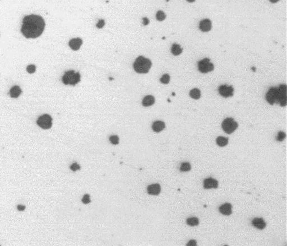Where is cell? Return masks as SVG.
Here are the masks:
<instances>
[{
	"mask_svg": "<svg viewBox=\"0 0 287 246\" xmlns=\"http://www.w3.org/2000/svg\"><path fill=\"white\" fill-rule=\"evenodd\" d=\"M45 28V21L41 17L31 15L23 19L21 32L27 38H35L42 34Z\"/></svg>",
	"mask_w": 287,
	"mask_h": 246,
	"instance_id": "obj_1",
	"label": "cell"
},
{
	"mask_svg": "<svg viewBox=\"0 0 287 246\" xmlns=\"http://www.w3.org/2000/svg\"><path fill=\"white\" fill-rule=\"evenodd\" d=\"M151 62L149 59L143 56H139L136 58L133 64L135 70L140 74L147 73L151 69Z\"/></svg>",
	"mask_w": 287,
	"mask_h": 246,
	"instance_id": "obj_2",
	"label": "cell"
},
{
	"mask_svg": "<svg viewBox=\"0 0 287 246\" xmlns=\"http://www.w3.org/2000/svg\"><path fill=\"white\" fill-rule=\"evenodd\" d=\"M80 74L75 73L74 70H70L65 73L62 77V82L65 85L75 86L80 81Z\"/></svg>",
	"mask_w": 287,
	"mask_h": 246,
	"instance_id": "obj_3",
	"label": "cell"
},
{
	"mask_svg": "<svg viewBox=\"0 0 287 246\" xmlns=\"http://www.w3.org/2000/svg\"><path fill=\"white\" fill-rule=\"evenodd\" d=\"M222 127L226 133L232 134L237 129L238 124L232 117H228L223 121Z\"/></svg>",
	"mask_w": 287,
	"mask_h": 246,
	"instance_id": "obj_4",
	"label": "cell"
},
{
	"mask_svg": "<svg viewBox=\"0 0 287 246\" xmlns=\"http://www.w3.org/2000/svg\"><path fill=\"white\" fill-rule=\"evenodd\" d=\"M198 70L202 73H208L214 70V66L210 62V59L205 58L198 62Z\"/></svg>",
	"mask_w": 287,
	"mask_h": 246,
	"instance_id": "obj_5",
	"label": "cell"
},
{
	"mask_svg": "<svg viewBox=\"0 0 287 246\" xmlns=\"http://www.w3.org/2000/svg\"><path fill=\"white\" fill-rule=\"evenodd\" d=\"M37 123L38 126L43 129H50L52 125V117L48 114H45L38 118Z\"/></svg>",
	"mask_w": 287,
	"mask_h": 246,
	"instance_id": "obj_6",
	"label": "cell"
},
{
	"mask_svg": "<svg viewBox=\"0 0 287 246\" xmlns=\"http://www.w3.org/2000/svg\"><path fill=\"white\" fill-rule=\"evenodd\" d=\"M267 102L273 105L278 103V87H271L266 95Z\"/></svg>",
	"mask_w": 287,
	"mask_h": 246,
	"instance_id": "obj_7",
	"label": "cell"
},
{
	"mask_svg": "<svg viewBox=\"0 0 287 246\" xmlns=\"http://www.w3.org/2000/svg\"><path fill=\"white\" fill-rule=\"evenodd\" d=\"M278 89V103L282 107H285L287 105V86L285 84H281Z\"/></svg>",
	"mask_w": 287,
	"mask_h": 246,
	"instance_id": "obj_8",
	"label": "cell"
},
{
	"mask_svg": "<svg viewBox=\"0 0 287 246\" xmlns=\"http://www.w3.org/2000/svg\"><path fill=\"white\" fill-rule=\"evenodd\" d=\"M218 91L220 96L224 98H228L233 95L234 88H233L232 86L223 84L219 87Z\"/></svg>",
	"mask_w": 287,
	"mask_h": 246,
	"instance_id": "obj_9",
	"label": "cell"
},
{
	"mask_svg": "<svg viewBox=\"0 0 287 246\" xmlns=\"http://www.w3.org/2000/svg\"><path fill=\"white\" fill-rule=\"evenodd\" d=\"M218 181L212 178H207L204 181V188L206 189L217 188L218 187Z\"/></svg>",
	"mask_w": 287,
	"mask_h": 246,
	"instance_id": "obj_10",
	"label": "cell"
},
{
	"mask_svg": "<svg viewBox=\"0 0 287 246\" xmlns=\"http://www.w3.org/2000/svg\"><path fill=\"white\" fill-rule=\"evenodd\" d=\"M232 206L229 203H226L221 205L219 208V212L224 215L229 216L232 213Z\"/></svg>",
	"mask_w": 287,
	"mask_h": 246,
	"instance_id": "obj_11",
	"label": "cell"
},
{
	"mask_svg": "<svg viewBox=\"0 0 287 246\" xmlns=\"http://www.w3.org/2000/svg\"><path fill=\"white\" fill-rule=\"evenodd\" d=\"M212 21L207 19L201 21L199 24V28L203 32H209L212 29Z\"/></svg>",
	"mask_w": 287,
	"mask_h": 246,
	"instance_id": "obj_12",
	"label": "cell"
},
{
	"mask_svg": "<svg viewBox=\"0 0 287 246\" xmlns=\"http://www.w3.org/2000/svg\"><path fill=\"white\" fill-rule=\"evenodd\" d=\"M82 44V39L77 38H74L69 42V46L72 50L74 51H77L80 48Z\"/></svg>",
	"mask_w": 287,
	"mask_h": 246,
	"instance_id": "obj_13",
	"label": "cell"
},
{
	"mask_svg": "<svg viewBox=\"0 0 287 246\" xmlns=\"http://www.w3.org/2000/svg\"><path fill=\"white\" fill-rule=\"evenodd\" d=\"M147 191L149 195L157 196L161 193V186L159 184L150 185L147 187Z\"/></svg>",
	"mask_w": 287,
	"mask_h": 246,
	"instance_id": "obj_14",
	"label": "cell"
},
{
	"mask_svg": "<svg viewBox=\"0 0 287 246\" xmlns=\"http://www.w3.org/2000/svg\"><path fill=\"white\" fill-rule=\"evenodd\" d=\"M252 224L253 226H255V228L260 230H263L267 226L266 222H265V221L263 220V218H257L253 219V220L252 221Z\"/></svg>",
	"mask_w": 287,
	"mask_h": 246,
	"instance_id": "obj_15",
	"label": "cell"
},
{
	"mask_svg": "<svg viewBox=\"0 0 287 246\" xmlns=\"http://www.w3.org/2000/svg\"><path fill=\"white\" fill-rule=\"evenodd\" d=\"M165 127V123L162 121H156L152 125V129L155 132L159 133L164 129Z\"/></svg>",
	"mask_w": 287,
	"mask_h": 246,
	"instance_id": "obj_16",
	"label": "cell"
},
{
	"mask_svg": "<svg viewBox=\"0 0 287 246\" xmlns=\"http://www.w3.org/2000/svg\"><path fill=\"white\" fill-rule=\"evenodd\" d=\"M22 91L20 88L17 86L13 87L10 90V95L11 98H17L20 95Z\"/></svg>",
	"mask_w": 287,
	"mask_h": 246,
	"instance_id": "obj_17",
	"label": "cell"
},
{
	"mask_svg": "<svg viewBox=\"0 0 287 246\" xmlns=\"http://www.w3.org/2000/svg\"><path fill=\"white\" fill-rule=\"evenodd\" d=\"M155 102V98L153 96L149 95L144 97L142 105L144 107H149L151 106Z\"/></svg>",
	"mask_w": 287,
	"mask_h": 246,
	"instance_id": "obj_18",
	"label": "cell"
},
{
	"mask_svg": "<svg viewBox=\"0 0 287 246\" xmlns=\"http://www.w3.org/2000/svg\"><path fill=\"white\" fill-rule=\"evenodd\" d=\"M229 142V139L226 137L220 136L216 138V142L219 147H224L227 146Z\"/></svg>",
	"mask_w": 287,
	"mask_h": 246,
	"instance_id": "obj_19",
	"label": "cell"
},
{
	"mask_svg": "<svg viewBox=\"0 0 287 246\" xmlns=\"http://www.w3.org/2000/svg\"><path fill=\"white\" fill-rule=\"evenodd\" d=\"M183 49L181 48L180 45H178L176 43H174L172 45L171 48V52L173 55L174 56H178L181 54Z\"/></svg>",
	"mask_w": 287,
	"mask_h": 246,
	"instance_id": "obj_20",
	"label": "cell"
},
{
	"mask_svg": "<svg viewBox=\"0 0 287 246\" xmlns=\"http://www.w3.org/2000/svg\"><path fill=\"white\" fill-rule=\"evenodd\" d=\"M190 96L192 99H198L201 97V92L198 88H194L190 91Z\"/></svg>",
	"mask_w": 287,
	"mask_h": 246,
	"instance_id": "obj_21",
	"label": "cell"
},
{
	"mask_svg": "<svg viewBox=\"0 0 287 246\" xmlns=\"http://www.w3.org/2000/svg\"><path fill=\"white\" fill-rule=\"evenodd\" d=\"M186 222L188 226H198L199 224V220L198 218L196 217H192L187 219Z\"/></svg>",
	"mask_w": 287,
	"mask_h": 246,
	"instance_id": "obj_22",
	"label": "cell"
},
{
	"mask_svg": "<svg viewBox=\"0 0 287 246\" xmlns=\"http://www.w3.org/2000/svg\"><path fill=\"white\" fill-rule=\"evenodd\" d=\"M191 169V166L189 162H183L180 166V171L182 172H186L190 171Z\"/></svg>",
	"mask_w": 287,
	"mask_h": 246,
	"instance_id": "obj_23",
	"label": "cell"
},
{
	"mask_svg": "<svg viewBox=\"0 0 287 246\" xmlns=\"http://www.w3.org/2000/svg\"><path fill=\"white\" fill-rule=\"evenodd\" d=\"M156 18L158 20L162 21L165 20V19L166 18V15L164 14L163 11L161 10L158 11L156 14Z\"/></svg>",
	"mask_w": 287,
	"mask_h": 246,
	"instance_id": "obj_24",
	"label": "cell"
},
{
	"mask_svg": "<svg viewBox=\"0 0 287 246\" xmlns=\"http://www.w3.org/2000/svg\"><path fill=\"white\" fill-rule=\"evenodd\" d=\"M160 81H161L162 83L164 84H168L169 83V81H170V76L167 74H164L161 77Z\"/></svg>",
	"mask_w": 287,
	"mask_h": 246,
	"instance_id": "obj_25",
	"label": "cell"
},
{
	"mask_svg": "<svg viewBox=\"0 0 287 246\" xmlns=\"http://www.w3.org/2000/svg\"><path fill=\"white\" fill-rule=\"evenodd\" d=\"M285 137H286V134L285 133L283 132L280 131L279 132H278L277 137H276V140H277V141L282 142L283 140H284Z\"/></svg>",
	"mask_w": 287,
	"mask_h": 246,
	"instance_id": "obj_26",
	"label": "cell"
},
{
	"mask_svg": "<svg viewBox=\"0 0 287 246\" xmlns=\"http://www.w3.org/2000/svg\"><path fill=\"white\" fill-rule=\"evenodd\" d=\"M110 141L111 144L117 145L119 144V138L117 136H112L110 137Z\"/></svg>",
	"mask_w": 287,
	"mask_h": 246,
	"instance_id": "obj_27",
	"label": "cell"
},
{
	"mask_svg": "<svg viewBox=\"0 0 287 246\" xmlns=\"http://www.w3.org/2000/svg\"><path fill=\"white\" fill-rule=\"evenodd\" d=\"M36 70V67L34 65H30L27 66V72L30 73V74H33L34 72H35Z\"/></svg>",
	"mask_w": 287,
	"mask_h": 246,
	"instance_id": "obj_28",
	"label": "cell"
},
{
	"mask_svg": "<svg viewBox=\"0 0 287 246\" xmlns=\"http://www.w3.org/2000/svg\"><path fill=\"white\" fill-rule=\"evenodd\" d=\"M82 202L85 204H88L90 202V198L89 195H85L82 198Z\"/></svg>",
	"mask_w": 287,
	"mask_h": 246,
	"instance_id": "obj_29",
	"label": "cell"
},
{
	"mask_svg": "<svg viewBox=\"0 0 287 246\" xmlns=\"http://www.w3.org/2000/svg\"><path fill=\"white\" fill-rule=\"evenodd\" d=\"M70 169L73 171H75L76 170H80V166L77 163H74V164H73L71 165Z\"/></svg>",
	"mask_w": 287,
	"mask_h": 246,
	"instance_id": "obj_30",
	"label": "cell"
},
{
	"mask_svg": "<svg viewBox=\"0 0 287 246\" xmlns=\"http://www.w3.org/2000/svg\"><path fill=\"white\" fill-rule=\"evenodd\" d=\"M104 25H105V21L104 20H99L98 23L96 25V26L98 29H101L104 26Z\"/></svg>",
	"mask_w": 287,
	"mask_h": 246,
	"instance_id": "obj_31",
	"label": "cell"
},
{
	"mask_svg": "<svg viewBox=\"0 0 287 246\" xmlns=\"http://www.w3.org/2000/svg\"><path fill=\"white\" fill-rule=\"evenodd\" d=\"M187 246H197V242L195 240H190L188 243L187 244Z\"/></svg>",
	"mask_w": 287,
	"mask_h": 246,
	"instance_id": "obj_32",
	"label": "cell"
},
{
	"mask_svg": "<svg viewBox=\"0 0 287 246\" xmlns=\"http://www.w3.org/2000/svg\"><path fill=\"white\" fill-rule=\"evenodd\" d=\"M143 23L145 26L149 24V20L147 19V17H143Z\"/></svg>",
	"mask_w": 287,
	"mask_h": 246,
	"instance_id": "obj_33",
	"label": "cell"
},
{
	"mask_svg": "<svg viewBox=\"0 0 287 246\" xmlns=\"http://www.w3.org/2000/svg\"><path fill=\"white\" fill-rule=\"evenodd\" d=\"M17 210L19 211H24L25 209V206L24 205H19L17 206Z\"/></svg>",
	"mask_w": 287,
	"mask_h": 246,
	"instance_id": "obj_34",
	"label": "cell"
},
{
	"mask_svg": "<svg viewBox=\"0 0 287 246\" xmlns=\"http://www.w3.org/2000/svg\"><path fill=\"white\" fill-rule=\"evenodd\" d=\"M269 1H270V2H271V3H273V4H274V3H276V2H278L279 0H269Z\"/></svg>",
	"mask_w": 287,
	"mask_h": 246,
	"instance_id": "obj_35",
	"label": "cell"
},
{
	"mask_svg": "<svg viewBox=\"0 0 287 246\" xmlns=\"http://www.w3.org/2000/svg\"><path fill=\"white\" fill-rule=\"evenodd\" d=\"M187 1L188 2L192 3V2H195V0H187Z\"/></svg>",
	"mask_w": 287,
	"mask_h": 246,
	"instance_id": "obj_36",
	"label": "cell"
},
{
	"mask_svg": "<svg viewBox=\"0 0 287 246\" xmlns=\"http://www.w3.org/2000/svg\"><path fill=\"white\" fill-rule=\"evenodd\" d=\"M251 69L253 70V72H256V68H255V67H252V68H251Z\"/></svg>",
	"mask_w": 287,
	"mask_h": 246,
	"instance_id": "obj_37",
	"label": "cell"
},
{
	"mask_svg": "<svg viewBox=\"0 0 287 246\" xmlns=\"http://www.w3.org/2000/svg\"><path fill=\"white\" fill-rule=\"evenodd\" d=\"M172 96H175V93H172Z\"/></svg>",
	"mask_w": 287,
	"mask_h": 246,
	"instance_id": "obj_38",
	"label": "cell"
},
{
	"mask_svg": "<svg viewBox=\"0 0 287 246\" xmlns=\"http://www.w3.org/2000/svg\"><path fill=\"white\" fill-rule=\"evenodd\" d=\"M110 80H113V79L112 78H110Z\"/></svg>",
	"mask_w": 287,
	"mask_h": 246,
	"instance_id": "obj_39",
	"label": "cell"
},
{
	"mask_svg": "<svg viewBox=\"0 0 287 246\" xmlns=\"http://www.w3.org/2000/svg\"><path fill=\"white\" fill-rule=\"evenodd\" d=\"M168 101L169 102H171V101H170V100H169V99H168Z\"/></svg>",
	"mask_w": 287,
	"mask_h": 246,
	"instance_id": "obj_40",
	"label": "cell"
},
{
	"mask_svg": "<svg viewBox=\"0 0 287 246\" xmlns=\"http://www.w3.org/2000/svg\"><path fill=\"white\" fill-rule=\"evenodd\" d=\"M206 207H207V206H206V205H204V207H205V208H206Z\"/></svg>",
	"mask_w": 287,
	"mask_h": 246,
	"instance_id": "obj_41",
	"label": "cell"
},
{
	"mask_svg": "<svg viewBox=\"0 0 287 246\" xmlns=\"http://www.w3.org/2000/svg\"><path fill=\"white\" fill-rule=\"evenodd\" d=\"M169 1V0H167V2L168 1Z\"/></svg>",
	"mask_w": 287,
	"mask_h": 246,
	"instance_id": "obj_42",
	"label": "cell"
}]
</instances>
